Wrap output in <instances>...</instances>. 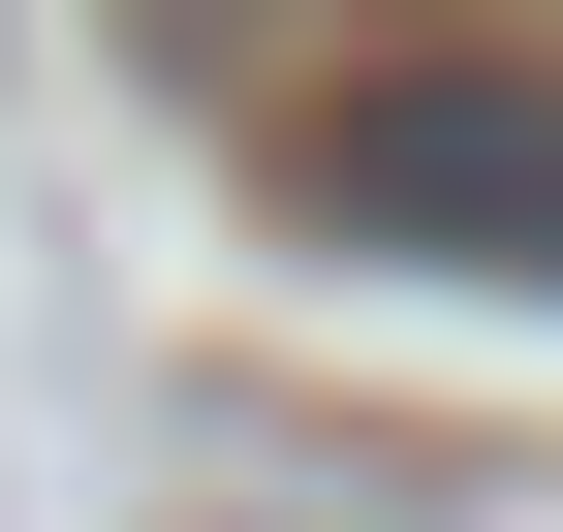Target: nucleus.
Here are the masks:
<instances>
[{
    "mask_svg": "<svg viewBox=\"0 0 563 532\" xmlns=\"http://www.w3.org/2000/svg\"><path fill=\"white\" fill-rule=\"evenodd\" d=\"M282 251H344V282H501L563 313V63H313V95L251 125Z\"/></svg>",
    "mask_w": 563,
    "mask_h": 532,
    "instance_id": "nucleus-1",
    "label": "nucleus"
}]
</instances>
